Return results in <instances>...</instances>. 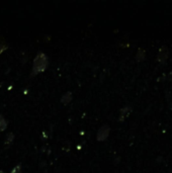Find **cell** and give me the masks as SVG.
<instances>
[{"instance_id":"6da1fadb","label":"cell","mask_w":172,"mask_h":173,"mask_svg":"<svg viewBox=\"0 0 172 173\" xmlns=\"http://www.w3.org/2000/svg\"><path fill=\"white\" fill-rule=\"evenodd\" d=\"M48 66V57L44 53H38L37 57L33 60V73L38 74L42 71H44Z\"/></svg>"},{"instance_id":"7a4b0ae2","label":"cell","mask_w":172,"mask_h":173,"mask_svg":"<svg viewBox=\"0 0 172 173\" xmlns=\"http://www.w3.org/2000/svg\"><path fill=\"white\" fill-rule=\"evenodd\" d=\"M168 55H169L168 48H167L166 46H162L160 49H159V52H158L157 61L161 64H164L166 62V60L168 59Z\"/></svg>"},{"instance_id":"3957f363","label":"cell","mask_w":172,"mask_h":173,"mask_svg":"<svg viewBox=\"0 0 172 173\" xmlns=\"http://www.w3.org/2000/svg\"><path fill=\"white\" fill-rule=\"evenodd\" d=\"M109 132H110V128L109 126L107 125H103V126L98 130V133H97V140L98 141H104L107 137L109 135Z\"/></svg>"},{"instance_id":"277c9868","label":"cell","mask_w":172,"mask_h":173,"mask_svg":"<svg viewBox=\"0 0 172 173\" xmlns=\"http://www.w3.org/2000/svg\"><path fill=\"white\" fill-rule=\"evenodd\" d=\"M131 111H132V107L131 106H124V109H122V110H120V115H119V120H120V122H123V120L131 114Z\"/></svg>"},{"instance_id":"5b68a950","label":"cell","mask_w":172,"mask_h":173,"mask_svg":"<svg viewBox=\"0 0 172 173\" xmlns=\"http://www.w3.org/2000/svg\"><path fill=\"white\" fill-rule=\"evenodd\" d=\"M72 100V93L71 92H67L66 94H64L63 95V97H62V102L63 103H69Z\"/></svg>"},{"instance_id":"8992f818","label":"cell","mask_w":172,"mask_h":173,"mask_svg":"<svg viewBox=\"0 0 172 173\" xmlns=\"http://www.w3.org/2000/svg\"><path fill=\"white\" fill-rule=\"evenodd\" d=\"M7 127V122L4 119V116L0 114V131H4Z\"/></svg>"},{"instance_id":"52a82bcc","label":"cell","mask_w":172,"mask_h":173,"mask_svg":"<svg viewBox=\"0 0 172 173\" xmlns=\"http://www.w3.org/2000/svg\"><path fill=\"white\" fill-rule=\"evenodd\" d=\"M136 59L138 61H142V60L145 59V51L142 50V49H139L137 52V55H136Z\"/></svg>"},{"instance_id":"ba28073f","label":"cell","mask_w":172,"mask_h":173,"mask_svg":"<svg viewBox=\"0 0 172 173\" xmlns=\"http://www.w3.org/2000/svg\"><path fill=\"white\" fill-rule=\"evenodd\" d=\"M14 140V135L12 133H9L8 135L6 136V144H11L12 143V141Z\"/></svg>"},{"instance_id":"9c48e42d","label":"cell","mask_w":172,"mask_h":173,"mask_svg":"<svg viewBox=\"0 0 172 173\" xmlns=\"http://www.w3.org/2000/svg\"><path fill=\"white\" fill-rule=\"evenodd\" d=\"M7 48V45H6V43L4 42V41H2L1 38H0V53L1 52H3L4 50H5Z\"/></svg>"},{"instance_id":"30bf717a","label":"cell","mask_w":172,"mask_h":173,"mask_svg":"<svg viewBox=\"0 0 172 173\" xmlns=\"http://www.w3.org/2000/svg\"><path fill=\"white\" fill-rule=\"evenodd\" d=\"M10 173H23V170H21V166H20V164H18L17 166H15L13 168V170H12Z\"/></svg>"}]
</instances>
